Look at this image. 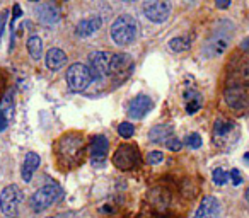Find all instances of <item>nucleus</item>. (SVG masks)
<instances>
[{"label": "nucleus", "mask_w": 249, "mask_h": 218, "mask_svg": "<svg viewBox=\"0 0 249 218\" xmlns=\"http://www.w3.org/2000/svg\"><path fill=\"white\" fill-rule=\"evenodd\" d=\"M224 99L235 113H244L249 107V60H241L229 70Z\"/></svg>", "instance_id": "1"}, {"label": "nucleus", "mask_w": 249, "mask_h": 218, "mask_svg": "<svg viewBox=\"0 0 249 218\" xmlns=\"http://www.w3.org/2000/svg\"><path fill=\"white\" fill-rule=\"evenodd\" d=\"M56 155L63 166H77L84 157V136L79 133H65L56 143Z\"/></svg>", "instance_id": "2"}, {"label": "nucleus", "mask_w": 249, "mask_h": 218, "mask_svg": "<svg viewBox=\"0 0 249 218\" xmlns=\"http://www.w3.org/2000/svg\"><path fill=\"white\" fill-rule=\"evenodd\" d=\"M139 26L133 16L121 14L111 26V38L118 46H130L137 39Z\"/></svg>", "instance_id": "3"}, {"label": "nucleus", "mask_w": 249, "mask_h": 218, "mask_svg": "<svg viewBox=\"0 0 249 218\" xmlns=\"http://www.w3.org/2000/svg\"><path fill=\"white\" fill-rule=\"evenodd\" d=\"M232 28V26H231ZM231 28H215L213 33L210 34V38L205 41L203 48V55L207 58H215V56H220L222 53L227 50L229 43H231V38H232V29Z\"/></svg>", "instance_id": "4"}, {"label": "nucleus", "mask_w": 249, "mask_h": 218, "mask_svg": "<svg viewBox=\"0 0 249 218\" xmlns=\"http://www.w3.org/2000/svg\"><path fill=\"white\" fill-rule=\"evenodd\" d=\"M63 198V189L56 184H46V186L39 187L35 194L31 196V208L35 211H43L50 208L53 203L60 201Z\"/></svg>", "instance_id": "5"}, {"label": "nucleus", "mask_w": 249, "mask_h": 218, "mask_svg": "<svg viewBox=\"0 0 249 218\" xmlns=\"http://www.w3.org/2000/svg\"><path fill=\"white\" fill-rule=\"evenodd\" d=\"M67 85L72 92H82L92 82V73H90V68L84 63H73L69 70H67Z\"/></svg>", "instance_id": "6"}, {"label": "nucleus", "mask_w": 249, "mask_h": 218, "mask_svg": "<svg viewBox=\"0 0 249 218\" xmlns=\"http://www.w3.org/2000/svg\"><path fill=\"white\" fill-rule=\"evenodd\" d=\"M113 164L121 170H130L140 164V152L137 145L123 143L118 147V150L113 155Z\"/></svg>", "instance_id": "7"}, {"label": "nucleus", "mask_w": 249, "mask_h": 218, "mask_svg": "<svg viewBox=\"0 0 249 218\" xmlns=\"http://www.w3.org/2000/svg\"><path fill=\"white\" fill-rule=\"evenodd\" d=\"M143 14L149 21L162 24L169 19L173 4L171 0H143Z\"/></svg>", "instance_id": "8"}, {"label": "nucleus", "mask_w": 249, "mask_h": 218, "mask_svg": "<svg viewBox=\"0 0 249 218\" xmlns=\"http://www.w3.org/2000/svg\"><path fill=\"white\" fill-rule=\"evenodd\" d=\"M22 201V191L19 189V186L12 184L7 186L2 194H0V208L5 213V217L9 218H16L19 213V204Z\"/></svg>", "instance_id": "9"}, {"label": "nucleus", "mask_w": 249, "mask_h": 218, "mask_svg": "<svg viewBox=\"0 0 249 218\" xmlns=\"http://www.w3.org/2000/svg\"><path fill=\"white\" fill-rule=\"evenodd\" d=\"M111 63H113V53L109 51H94L89 55V68L96 80H103L109 75Z\"/></svg>", "instance_id": "10"}, {"label": "nucleus", "mask_w": 249, "mask_h": 218, "mask_svg": "<svg viewBox=\"0 0 249 218\" xmlns=\"http://www.w3.org/2000/svg\"><path fill=\"white\" fill-rule=\"evenodd\" d=\"M152 106H154L152 99H150L149 96H143V94H140V96H137L135 99L130 101L128 115L132 116V118H135V119H140V118H143L147 113H150Z\"/></svg>", "instance_id": "11"}, {"label": "nucleus", "mask_w": 249, "mask_h": 218, "mask_svg": "<svg viewBox=\"0 0 249 218\" xmlns=\"http://www.w3.org/2000/svg\"><path fill=\"white\" fill-rule=\"evenodd\" d=\"M36 16L43 24H56L60 21V9L56 7V4L53 2H41V4L36 7Z\"/></svg>", "instance_id": "12"}, {"label": "nucleus", "mask_w": 249, "mask_h": 218, "mask_svg": "<svg viewBox=\"0 0 249 218\" xmlns=\"http://www.w3.org/2000/svg\"><path fill=\"white\" fill-rule=\"evenodd\" d=\"M107 147H109V142H107L106 136L103 135H96L90 142V160L96 166H101V164L106 160L107 157Z\"/></svg>", "instance_id": "13"}, {"label": "nucleus", "mask_w": 249, "mask_h": 218, "mask_svg": "<svg viewBox=\"0 0 249 218\" xmlns=\"http://www.w3.org/2000/svg\"><path fill=\"white\" fill-rule=\"evenodd\" d=\"M235 132V125L227 119H217L213 126V140L218 147H225L229 143L231 135Z\"/></svg>", "instance_id": "14"}, {"label": "nucleus", "mask_w": 249, "mask_h": 218, "mask_svg": "<svg viewBox=\"0 0 249 218\" xmlns=\"http://www.w3.org/2000/svg\"><path fill=\"white\" fill-rule=\"evenodd\" d=\"M220 211V203L215 196H205L201 200L198 210L195 211L193 218H217Z\"/></svg>", "instance_id": "15"}, {"label": "nucleus", "mask_w": 249, "mask_h": 218, "mask_svg": "<svg viewBox=\"0 0 249 218\" xmlns=\"http://www.w3.org/2000/svg\"><path fill=\"white\" fill-rule=\"evenodd\" d=\"M103 21H101L99 16H92V17H87V19H82V21L77 24V29H75V34L79 38H89L90 34L97 31L101 28Z\"/></svg>", "instance_id": "16"}, {"label": "nucleus", "mask_w": 249, "mask_h": 218, "mask_svg": "<svg viewBox=\"0 0 249 218\" xmlns=\"http://www.w3.org/2000/svg\"><path fill=\"white\" fill-rule=\"evenodd\" d=\"M46 67H48L52 72H58L60 68H63V65L67 63V55L63 50L60 48H52L46 53Z\"/></svg>", "instance_id": "17"}, {"label": "nucleus", "mask_w": 249, "mask_h": 218, "mask_svg": "<svg viewBox=\"0 0 249 218\" xmlns=\"http://www.w3.org/2000/svg\"><path fill=\"white\" fill-rule=\"evenodd\" d=\"M132 67H133V60L130 58V56L126 55V53L113 55V63H111V73H116V75H123V73H128Z\"/></svg>", "instance_id": "18"}, {"label": "nucleus", "mask_w": 249, "mask_h": 218, "mask_svg": "<svg viewBox=\"0 0 249 218\" xmlns=\"http://www.w3.org/2000/svg\"><path fill=\"white\" fill-rule=\"evenodd\" d=\"M174 128L171 125H157L149 132V140L154 143H166L169 138H173Z\"/></svg>", "instance_id": "19"}, {"label": "nucleus", "mask_w": 249, "mask_h": 218, "mask_svg": "<svg viewBox=\"0 0 249 218\" xmlns=\"http://www.w3.org/2000/svg\"><path fill=\"white\" fill-rule=\"evenodd\" d=\"M39 164H41V159H39L38 153L29 152L28 155H26L24 164H22V170H21L22 179H24L26 183H29V181H31L33 174H35V170L39 167Z\"/></svg>", "instance_id": "20"}, {"label": "nucleus", "mask_w": 249, "mask_h": 218, "mask_svg": "<svg viewBox=\"0 0 249 218\" xmlns=\"http://www.w3.org/2000/svg\"><path fill=\"white\" fill-rule=\"evenodd\" d=\"M184 99H186V113L188 115H195L201 107V101L196 90H188L184 92Z\"/></svg>", "instance_id": "21"}, {"label": "nucleus", "mask_w": 249, "mask_h": 218, "mask_svg": "<svg viewBox=\"0 0 249 218\" xmlns=\"http://www.w3.org/2000/svg\"><path fill=\"white\" fill-rule=\"evenodd\" d=\"M28 51L33 60H41L43 56V41L39 36H31L28 39Z\"/></svg>", "instance_id": "22"}, {"label": "nucleus", "mask_w": 249, "mask_h": 218, "mask_svg": "<svg viewBox=\"0 0 249 218\" xmlns=\"http://www.w3.org/2000/svg\"><path fill=\"white\" fill-rule=\"evenodd\" d=\"M190 46H191L190 38H184V36H179V38H173L169 41V48L173 50V51H176V53L186 51V50H190Z\"/></svg>", "instance_id": "23"}, {"label": "nucleus", "mask_w": 249, "mask_h": 218, "mask_svg": "<svg viewBox=\"0 0 249 218\" xmlns=\"http://www.w3.org/2000/svg\"><path fill=\"white\" fill-rule=\"evenodd\" d=\"M118 133H120L123 138H132L133 133H135V126H133L132 123L124 121V123H121V125L118 126Z\"/></svg>", "instance_id": "24"}, {"label": "nucleus", "mask_w": 249, "mask_h": 218, "mask_svg": "<svg viewBox=\"0 0 249 218\" xmlns=\"http://www.w3.org/2000/svg\"><path fill=\"white\" fill-rule=\"evenodd\" d=\"M0 109H2L5 115H11L12 113V92H7L5 96H2V101H0Z\"/></svg>", "instance_id": "25"}, {"label": "nucleus", "mask_w": 249, "mask_h": 218, "mask_svg": "<svg viewBox=\"0 0 249 218\" xmlns=\"http://www.w3.org/2000/svg\"><path fill=\"white\" fill-rule=\"evenodd\" d=\"M229 177L231 176H229L224 169H215L213 170V183L217 184V186H224V184L229 181Z\"/></svg>", "instance_id": "26"}, {"label": "nucleus", "mask_w": 249, "mask_h": 218, "mask_svg": "<svg viewBox=\"0 0 249 218\" xmlns=\"http://www.w3.org/2000/svg\"><path fill=\"white\" fill-rule=\"evenodd\" d=\"M201 136L198 133H191V135L186 136V145L191 147V149H200L201 147Z\"/></svg>", "instance_id": "27"}, {"label": "nucleus", "mask_w": 249, "mask_h": 218, "mask_svg": "<svg viewBox=\"0 0 249 218\" xmlns=\"http://www.w3.org/2000/svg\"><path fill=\"white\" fill-rule=\"evenodd\" d=\"M162 160H164V155L159 150H154V152H150L149 155H147V162L152 164V166H157V164H160Z\"/></svg>", "instance_id": "28"}, {"label": "nucleus", "mask_w": 249, "mask_h": 218, "mask_svg": "<svg viewBox=\"0 0 249 218\" xmlns=\"http://www.w3.org/2000/svg\"><path fill=\"white\" fill-rule=\"evenodd\" d=\"M166 147L169 150H173V152H178V150H181V147H183V143L179 142V140L176 138V136H173V138H169L166 142Z\"/></svg>", "instance_id": "29"}, {"label": "nucleus", "mask_w": 249, "mask_h": 218, "mask_svg": "<svg viewBox=\"0 0 249 218\" xmlns=\"http://www.w3.org/2000/svg\"><path fill=\"white\" fill-rule=\"evenodd\" d=\"M7 17H9V11L0 12V41H2V34H4V28H5V22H7Z\"/></svg>", "instance_id": "30"}, {"label": "nucleus", "mask_w": 249, "mask_h": 218, "mask_svg": "<svg viewBox=\"0 0 249 218\" xmlns=\"http://www.w3.org/2000/svg\"><path fill=\"white\" fill-rule=\"evenodd\" d=\"M229 176H231V179H232V184H234V186H239V184L242 183L241 172H239L237 169H232V170H231V174H229Z\"/></svg>", "instance_id": "31"}, {"label": "nucleus", "mask_w": 249, "mask_h": 218, "mask_svg": "<svg viewBox=\"0 0 249 218\" xmlns=\"http://www.w3.org/2000/svg\"><path fill=\"white\" fill-rule=\"evenodd\" d=\"M7 123H9L7 115H5V113L0 109V132H4V130L7 128Z\"/></svg>", "instance_id": "32"}, {"label": "nucleus", "mask_w": 249, "mask_h": 218, "mask_svg": "<svg viewBox=\"0 0 249 218\" xmlns=\"http://www.w3.org/2000/svg\"><path fill=\"white\" fill-rule=\"evenodd\" d=\"M215 5H217V9H227L229 5H231V0H215Z\"/></svg>", "instance_id": "33"}, {"label": "nucleus", "mask_w": 249, "mask_h": 218, "mask_svg": "<svg viewBox=\"0 0 249 218\" xmlns=\"http://www.w3.org/2000/svg\"><path fill=\"white\" fill-rule=\"evenodd\" d=\"M21 14H22V12H21V7H19V5L16 4V5H14V17H12V24H14L16 19L21 17Z\"/></svg>", "instance_id": "34"}, {"label": "nucleus", "mask_w": 249, "mask_h": 218, "mask_svg": "<svg viewBox=\"0 0 249 218\" xmlns=\"http://www.w3.org/2000/svg\"><path fill=\"white\" fill-rule=\"evenodd\" d=\"M241 48H242V50H246V51H249V38L246 39L244 43H242V45H241Z\"/></svg>", "instance_id": "35"}, {"label": "nucleus", "mask_w": 249, "mask_h": 218, "mask_svg": "<svg viewBox=\"0 0 249 218\" xmlns=\"http://www.w3.org/2000/svg\"><path fill=\"white\" fill-rule=\"evenodd\" d=\"M4 75H2V72H0V94H2V89H4Z\"/></svg>", "instance_id": "36"}, {"label": "nucleus", "mask_w": 249, "mask_h": 218, "mask_svg": "<svg viewBox=\"0 0 249 218\" xmlns=\"http://www.w3.org/2000/svg\"><path fill=\"white\" fill-rule=\"evenodd\" d=\"M246 201H248V203H249V187H248V189H246Z\"/></svg>", "instance_id": "37"}, {"label": "nucleus", "mask_w": 249, "mask_h": 218, "mask_svg": "<svg viewBox=\"0 0 249 218\" xmlns=\"http://www.w3.org/2000/svg\"><path fill=\"white\" fill-rule=\"evenodd\" d=\"M244 160L248 162V166H249V153H244Z\"/></svg>", "instance_id": "38"}, {"label": "nucleus", "mask_w": 249, "mask_h": 218, "mask_svg": "<svg viewBox=\"0 0 249 218\" xmlns=\"http://www.w3.org/2000/svg\"><path fill=\"white\" fill-rule=\"evenodd\" d=\"M123 2H135V0H123Z\"/></svg>", "instance_id": "39"}]
</instances>
